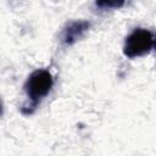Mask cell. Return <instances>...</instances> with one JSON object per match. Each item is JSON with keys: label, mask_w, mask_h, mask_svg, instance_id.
<instances>
[{"label": "cell", "mask_w": 156, "mask_h": 156, "mask_svg": "<svg viewBox=\"0 0 156 156\" xmlns=\"http://www.w3.org/2000/svg\"><path fill=\"white\" fill-rule=\"evenodd\" d=\"M154 39L150 32L147 30H135L130 34L126 43V54L129 57L139 56L147 52L152 46Z\"/></svg>", "instance_id": "cell-1"}, {"label": "cell", "mask_w": 156, "mask_h": 156, "mask_svg": "<svg viewBox=\"0 0 156 156\" xmlns=\"http://www.w3.org/2000/svg\"><path fill=\"white\" fill-rule=\"evenodd\" d=\"M51 84L52 80L50 73L46 71H37L27 82V93L32 99L41 98L50 90Z\"/></svg>", "instance_id": "cell-2"}]
</instances>
